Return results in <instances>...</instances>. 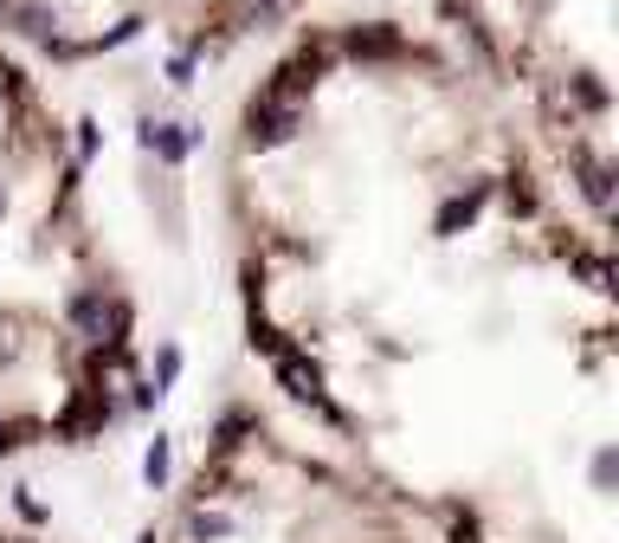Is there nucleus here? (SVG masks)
<instances>
[{
	"instance_id": "10",
	"label": "nucleus",
	"mask_w": 619,
	"mask_h": 543,
	"mask_svg": "<svg viewBox=\"0 0 619 543\" xmlns=\"http://www.w3.org/2000/svg\"><path fill=\"white\" fill-rule=\"evenodd\" d=\"M187 531H194V543H207V537H233V518H219V511H200V518H194Z\"/></svg>"
},
{
	"instance_id": "12",
	"label": "nucleus",
	"mask_w": 619,
	"mask_h": 543,
	"mask_svg": "<svg viewBox=\"0 0 619 543\" xmlns=\"http://www.w3.org/2000/svg\"><path fill=\"white\" fill-rule=\"evenodd\" d=\"M613 472H619V453H613V447H607V453H600V460H594V485H600V492H607V485H613Z\"/></svg>"
},
{
	"instance_id": "13",
	"label": "nucleus",
	"mask_w": 619,
	"mask_h": 543,
	"mask_svg": "<svg viewBox=\"0 0 619 543\" xmlns=\"http://www.w3.org/2000/svg\"><path fill=\"white\" fill-rule=\"evenodd\" d=\"M78 155H84V162H91V155H97V123H91V116H84V123H78Z\"/></svg>"
},
{
	"instance_id": "11",
	"label": "nucleus",
	"mask_w": 619,
	"mask_h": 543,
	"mask_svg": "<svg viewBox=\"0 0 619 543\" xmlns=\"http://www.w3.org/2000/svg\"><path fill=\"white\" fill-rule=\"evenodd\" d=\"M175 376H182V349H175V344H162V356H155V395L175 382Z\"/></svg>"
},
{
	"instance_id": "7",
	"label": "nucleus",
	"mask_w": 619,
	"mask_h": 543,
	"mask_svg": "<svg viewBox=\"0 0 619 543\" xmlns=\"http://www.w3.org/2000/svg\"><path fill=\"white\" fill-rule=\"evenodd\" d=\"M575 168H581V194L594 207H613V168L607 162H594L587 150H575Z\"/></svg>"
},
{
	"instance_id": "15",
	"label": "nucleus",
	"mask_w": 619,
	"mask_h": 543,
	"mask_svg": "<svg viewBox=\"0 0 619 543\" xmlns=\"http://www.w3.org/2000/svg\"><path fill=\"white\" fill-rule=\"evenodd\" d=\"M575 91H581V104H587V111H600V104H607V91H600V84H587V78L575 84Z\"/></svg>"
},
{
	"instance_id": "16",
	"label": "nucleus",
	"mask_w": 619,
	"mask_h": 543,
	"mask_svg": "<svg viewBox=\"0 0 619 543\" xmlns=\"http://www.w3.org/2000/svg\"><path fill=\"white\" fill-rule=\"evenodd\" d=\"M252 7H258V13H271V7H278V0H252Z\"/></svg>"
},
{
	"instance_id": "17",
	"label": "nucleus",
	"mask_w": 619,
	"mask_h": 543,
	"mask_svg": "<svg viewBox=\"0 0 619 543\" xmlns=\"http://www.w3.org/2000/svg\"><path fill=\"white\" fill-rule=\"evenodd\" d=\"M7 7H13V0H0V20H7Z\"/></svg>"
},
{
	"instance_id": "14",
	"label": "nucleus",
	"mask_w": 619,
	"mask_h": 543,
	"mask_svg": "<svg viewBox=\"0 0 619 543\" xmlns=\"http://www.w3.org/2000/svg\"><path fill=\"white\" fill-rule=\"evenodd\" d=\"M168 78H175V84H194V52H182V59L168 65Z\"/></svg>"
},
{
	"instance_id": "2",
	"label": "nucleus",
	"mask_w": 619,
	"mask_h": 543,
	"mask_svg": "<svg viewBox=\"0 0 619 543\" xmlns=\"http://www.w3.org/2000/svg\"><path fill=\"white\" fill-rule=\"evenodd\" d=\"M65 317H72V330H84L91 344H110V291H104V285L78 291L72 305H65Z\"/></svg>"
},
{
	"instance_id": "18",
	"label": "nucleus",
	"mask_w": 619,
	"mask_h": 543,
	"mask_svg": "<svg viewBox=\"0 0 619 543\" xmlns=\"http://www.w3.org/2000/svg\"><path fill=\"white\" fill-rule=\"evenodd\" d=\"M0 214H7V194H0Z\"/></svg>"
},
{
	"instance_id": "9",
	"label": "nucleus",
	"mask_w": 619,
	"mask_h": 543,
	"mask_svg": "<svg viewBox=\"0 0 619 543\" xmlns=\"http://www.w3.org/2000/svg\"><path fill=\"white\" fill-rule=\"evenodd\" d=\"M143 479L148 485H168V440H162V433L148 440V453H143Z\"/></svg>"
},
{
	"instance_id": "8",
	"label": "nucleus",
	"mask_w": 619,
	"mask_h": 543,
	"mask_svg": "<svg viewBox=\"0 0 619 543\" xmlns=\"http://www.w3.org/2000/svg\"><path fill=\"white\" fill-rule=\"evenodd\" d=\"M7 13L20 20V33H27V39H39V45H52V27H59V20H52L45 7H7Z\"/></svg>"
},
{
	"instance_id": "5",
	"label": "nucleus",
	"mask_w": 619,
	"mask_h": 543,
	"mask_svg": "<svg viewBox=\"0 0 619 543\" xmlns=\"http://www.w3.org/2000/svg\"><path fill=\"white\" fill-rule=\"evenodd\" d=\"M104 421H110L104 388H78V401H72V414L59 421V433H72V440H84V433H97Z\"/></svg>"
},
{
	"instance_id": "3",
	"label": "nucleus",
	"mask_w": 619,
	"mask_h": 543,
	"mask_svg": "<svg viewBox=\"0 0 619 543\" xmlns=\"http://www.w3.org/2000/svg\"><path fill=\"white\" fill-rule=\"evenodd\" d=\"M143 150L162 162H187V150H200V130L194 123H143Z\"/></svg>"
},
{
	"instance_id": "6",
	"label": "nucleus",
	"mask_w": 619,
	"mask_h": 543,
	"mask_svg": "<svg viewBox=\"0 0 619 543\" xmlns=\"http://www.w3.org/2000/svg\"><path fill=\"white\" fill-rule=\"evenodd\" d=\"M342 52H349V59H401L406 45H401V33H388V27H355V33H342Z\"/></svg>"
},
{
	"instance_id": "1",
	"label": "nucleus",
	"mask_w": 619,
	"mask_h": 543,
	"mask_svg": "<svg viewBox=\"0 0 619 543\" xmlns=\"http://www.w3.org/2000/svg\"><path fill=\"white\" fill-rule=\"evenodd\" d=\"M297 130H303V104H297V98L258 91L252 104H246V143H252V150H278V143H291Z\"/></svg>"
},
{
	"instance_id": "4",
	"label": "nucleus",
	"mask_w": 619,
	"mask_h": 543,
	"mask_svg": "<svg viewBox=\"0 0 619 543\" xmlns=\"http://www.w3.org/2000/svg\"><path fill=\"white\" fill-rule=\"evenodd\" d=\"M484 201H491V182H477V188L452 194V201H445V207H439L433 233H439V239H452V233H458V227H472L477 214H484Z\"/></svg>"
}]
</instances>
